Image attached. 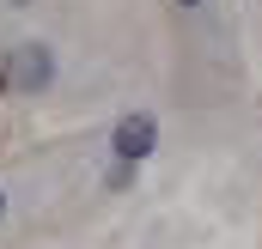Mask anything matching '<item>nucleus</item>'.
I'll return each instance as SVG.
<instances>
[{"label":"nucleus","mask_w":262,"mask_h":249,"mask_svg":"<svg viewBox=\"0 0 262 249\" xmlns=\"http://www.w3.org/2000/svg\"><path fill=\"white\" fill-rule=\"evenodd\" d=\"M0 219H6V194H0Z\"/></svg>","instance_id":"nucleus-3"},{"label":"nucleus","mask_w":262,"mask_h":249,"mask_svg":"<svg viewBox=\"0 0 262 249\" xmlns=\"http://www.w3.org/2000/svg\"><path fill=\"white\" fill-rule=\"evenodd\" d=\"M49 79H55V55L43 43H18L0 61V85H12V91H49Z\"/></svg>","instance_id":"nucleus-1"},{"label":"nucleus","mask_w":262,"mask_h":249,"mask_svg":"<svg viewBox=\"0 0 262 249\" xmlns=\"http://www.w3.org/2000/svg\"><path fill=\"white\" fill-rule=\"evenodd\" d=\"M12 6H25V0H12Z\"/></svg>","instance_id":"nucleus-5"},{"label":"nucleus","mask_w":262,"mask_h":249,"mask_svg":"<svg viewBox=\"0 0 262 249\" xmlns=\"http://www.w3.org/2000/svg\"><path fill=\"white\" fill-rule=\"evenodd\" d=\"M177 6H201V0H177Z\"/></svg>","instance_id":"nucleus-4"},{"label":"nucleus","mask_w":262,"mask_h":249,"mask_svg":"<svg viewBox=\"0 0 262 249\" xmlns=\"http://www.w3.org/2000/svg\"><path fill=\"white\" fill-rule=\"evenodd\" d=\"M110 146H116V158H122V164H140V158L159 146V122H152V116H122L116 134H110Z\"/></svg>","instance_id":"nucleus-2"}]
</instances>
